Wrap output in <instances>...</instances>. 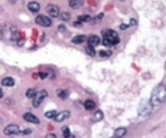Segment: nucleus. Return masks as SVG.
Instances as JSON below:
<instances>
[{
	"instance_id": "7",
	"label": "nucleus",
	"mask_w": 166,
	"mask_h": 138,
	"mask_svg": "<svg viewBox=\"0 0 166 138\" xmlns=\"http://www.w3.org/2000/svg\"><path fill=\"white\" fill-rule=\"evenodd\" d=\"M23 120L26 121V122L39 124V118H38V117H35V115H33V114H31V112H25V114H23Z\"/></svg>"
},
{
	"instance_id": "32",
	"label": "nucleus",
	"mask_w": 166,
	"mask_h": 138,
	"mask_svg": "<svg viewBox=\"0 0 166 138\" xmlns=\"http://www.w3.org/2000/svg\"><path fill=\"white\" fill-rule=\"evenodd\" d=\"M113 138H114V137H113Z\"/></svg>"
},
{
	"instance_id": "30",
	"label": "nucleus",
	"mask_w": 166,
	"mask_h": 138,
	"mask_svg": "<svg viewBox=\"0 0 166 138\" xmlns=\"http://www.w3.org/2000/svg\"><path fill=\"white\" fill-rule=\"evenodd\" d=\"M3 96V91H1V88H0V98Z\"/></svg>"
},
{
	"instance_id": "19",
	"label": "nucleus",
	"mask_w": 166,
	"mask_h": 138,
	"mask_svg": "<svg viewBox=\"0 0 166 138\" xmlns=\"http://www.w3.org/2000/svg\"><path fill=\"white\" fill-rule=\"evenodd\" d=\"M56 114H58L56 111H48V112L45 114V117H46V118H49V120H52V118H55V115H56Z\"/></svg>"
},
{
	"instance_id": "15",
	"label": "nucleus",
	"mask_w": 166,
	"mask_h": 138,
	"mask_svg": "<svg viewBox=\"0 0 166 138\" xmlns=\"http://www.w3.org/2000/svg\"><path fill=\"white\" fill-rule=\"evenodd\" d=\"M84 108H85V109H94V108H95V102L91 101V99H87V101L84 102Z\"/></svg>"
},
{
	"instance_id": "21",
	"label": "nucleus",
	"mask_w": 166,
	"mask_h": 138,
	"mask_svg": "<svg viewBox=\"0 0 166 138\" xmlns=\"http://www.w3.org/2000/svg\"><path fill=\"white\" fill-rule=\"evenodd\" d=\"M98 55L101 56V58H108V56H111V52L110 51H101Z\"/></svg>"
},
{
	"instance_id": "2",
	"label": "nucleus",
	"mask_w": 166,
	"mask_h": 138,
	"mask_svg": "<svg viewBox=\"0 0 166 138\" xmlns=\"http://www.w3.org/2000/svg\"><path fill=\"white\" fill-rule=\"evenodd\" d=\"M120 42V37H118V34L114 32V30H105L104 32V37H103V43L105 45V46H113V45H117Z\"/></svg>"
},
{
	"instance_id": "31",
	"label": "nucleus",
	"mask_w": 166,
	"mask_h": 138,
	"mask_svg": "<svg viewBox=\"0 0 166 138\" xmlns=\"http://www.w3.org/2000/svg\"><path fill=\"white\" fill-rule=\"evenodd\" d=\"M12 1H13V3H15V1H16V0H12Z\"/></svg>"
},
{
	"instance_id": "5",
	"label": "nucleus",
	"mask_w": 166,
	"mask_h": 138,
	"mask_svg": "<svg viewBox=\"0 0 166 138\" xmlns=\"http://www.w3.org/2000/svg\"><path fill=\"white\" fill-rule=\"evenodd\" d=\"M35 22H36L39 26H45V27H49L51 25H52V22H51L49 17H48V16H43V15H39V16H36Z\"/></svg>"
},
{
	"instance_id": "3",
	"label": "nucleus",
	"mask_w": 166,
	"mask_h": 138,
	"mask_svg": "<svg viewBox=\"0 0 166 138\" xmlns=\"http://www.w3.org/2000/svg\"><path fill=\"white\" fill-rule=\"evenodd\" d=\"M46 96H48V92H46L45 89H43V91H39V92H36V95L33 96V106H35V108L41 106L42 101H43Z\"/></svg>"
},
{
	"instance_id": "11",
	"label": "nucleus",
	"mask_w": 166,
	"mask_h": 138,
	"mask_svg": "<svg viewBox=\"0 0 166 138\" xmlns=\"http://www.w3.org/2000/svg\"><path fill=\"white\" fill-rule=\"evenodd\" d=\"M1 85L3 86H13L15 85V79H13L12 76H6V78H3Z\"/></svg>"
},
{
	"instance_id": "27",
	"label": "nucleus",
	"mask_w": 166,
	"mask_h": 138,
	"mask_svg": "<svg viewBox=\"0 0 166 138\" xmlns=\"http://www.w3.org/2000/svg\"><path fill=\"white\" fill-rule=\"evenodd\" d=\"M23 43H25V39H19V40H17V45H19V46H22Z\"/></svg>"
},
{
	"instance_id": "17",
	"label": "nucleus",
	"mask_w": 166,
	"mask_h": 138,
	"mask_svg": "<svg viewBox=\"0 0 166 138\" xmlns=\"http://www.w3.org/2000/svg\"><path fill=\"white\" fill-rule=\"evenodd\" d=\"M62 135H64V138H74L71 135V131H69L68 127H64V128H62Z\"/></svg>"
},
{
	"instance_id": "6",
	"label": "nucleus",
	"mask_w": 166,
	"mask_h": 138,
	"mask_svg": "<svg viewBox=\"0 0 166 138\" xmlns=\"http://www.w3.org/2000/svg\"><path fill=\"white\" fill-rule=\"evenodd\" d=\"M46 12H48V15L51 17H59V15H61V10H59V7L56 4H49L46 7Z\"/></svg>"
},
{
	"instance_id": "20",
	"label": "nucleus",
	"mask_w": 166,
	"mask_h": 138,
	"mask_svg": "<svg viewBox=\"0 0 166 138\" xmlns=\"http://www.w3.org/2000/svg\"><path fill=\"white\" fill-rule=\"evenodd\" d=\"M35 95H36V89H28V92H26V96H28V98H33V96H35Z\"/></svg>"
},
{
	"instance_id": "18",
	"label": "nucleus",
	"mask_w": 166,
	"mask_h": 138,
	"mask_svg": "<svg viewBox=\"0 0 166 138\" xmlns=\"http://www.w3.org/2000/svg\"><path fill=\"white\" fill-rule=\"evenodd\" d=\"M85 52H87L90 56H94V55H95V49H94V46H90V45L85 48Z\"/></svg>"
},
{
	"instance_id": "23",
	"label": "nucleus",
	"mask_w": 166,
	"mask_h": 138,
	"mask_svg": "<svg viewBox=\"0 0 166 138\" xmlns=\"http://www.w3.org/2000/svg\"><path fill=\"white\" fill-rule=\"evenodd\" d=\"M59 16H61V19H62L64 22H66V20H69V17H71V15H69V13H66V12H64V13H61Z\"/></svg>"
},
{
	"instance_id": "1",
	"label": "nucleus",
	"mask_w": 166,
	"mask_h": 138,
	"mask_svg": "<svg viewBox=\"0 0 166 138\" xmlns=\"http://www.w3.org/2000/svg\"><path fill=\"white\" fill-rule=\"evenodd\" d=\"M166 99V85L165 84H160L155 88V91L152 92V99L150 104L152 105H160L163 104Z\"/></svg>"
},
{
	"instance_id": "22",
	"label": "nucleus",
	"mask_w": 166,
	"mask_h": 138,
	"mask_svg": "<svg viewBox=\"0 0 166 138\" xmlns=\"http://www.w3.org/2000/svg\"><path fill=\"white\" fill-rule=\"evenodd\" d=\"M58 96H59L61 99H65L66 96H68V92H66V91H62V89H61V91L58 92Z\"/></svg>"
},
{
	"instance_id": "4",
	"label": "nucleus",
	"mask_w": 166,
	"mask_h": 138,
	"mask_svg": "<svg viewBox=\"0 0 166 138\" xmlns=\"http://www.w3.org/2000/svg\"><path fill=\"white\" fill-rule=\"evenodd\" d=\"M4 135H15V134H20V128L16 124H9L4 130H3Z\"/></svg>"
},
{
	"instance_id": "24",
	"label": "nucleus",
	"mask_w": 166,
	"mask_h": 138,
	"mask_svg": "<svg viewBox=\"0 0 166 138\" xmlns=\"http://www.w3.org/2000/svg\"><path fill=\"white\" fill-rule=\"evenodd\" d=\"M48 73H49V70H41V72H39V78H41V79H45V78L48 76Z\"/></svg>"
},
{
	"instance_id": "9",
	"label": "nucleus",
	"mask_w": 166,
	"mask_h": 138,
	"mask_svg": "<svg viewBox=\"0 0 166 138\" xmlns=\"http://www.w3.org/2000/svg\"><path fill=\"white\" fill-rule=\"evenodd\" d=\"M71 115V112L69 111H62V112H58L56 115H55V121L56 122H62V121L65 120V118H68Z\"/></svg>"
},
{
	"instance_id": "29",
	"label": "nucleus",
	"mask_w": 166,
	"mask_h": 138,
	"mask_svg": "<svg viewBox=\"0 0 166 138\" xmlns=\"http://www.w3.org/2000/svg\"><path fill=\"white\" fill-rule=\"evenodd\" d=\"M59 30H61V32H64V30H65V26H64V25H62V26H59Z\"/></svg>"
},
{
	"instance_id": "10",
	"label": "nucleus",
	"mask_w": 166,
	"mask_h": 138,
	"mask_svg": "<svg viewBox=\"0 0 166 138\" xmlns=\"http://www.w3.org/2000/svg\"><path fill=\"white\" fill-rule=\"evenodd\" d=\"M28 9H29V12H32V13H38L39 9H41V6H39V3H36V1H31V3H28Z\"/></svg>"
},
{
	"instance_id": "13",
	"label": "nucleus",
	"mask_w": 166,
	"mask_h": 138,
	"mask_svg": "<svg viewBox=\"0 0 166 138\" xmlns=\"http://www.w3.org/2000/svg\"><path fill=\"white\" fill-rule=\"evenodd\" d=\"M84 3V0H69V6L72 7V9H78V7H81Z\"/></svg>"
},
{
	"instance_id": "26",
	"label": "nucleus",
	"mask_w": 166,
	"mask_h": 138,
	"mask_svg": "<svg viewBox=\"0 0 166 138\" xmlns=\"http://www.w3.org/2000/svg\"><path fill=\"white\" fill-rule=\"evenodd\" d=\"M127 27H129V25H120V29H121V30H126Z\"/></svg>"
},
{
	"instance_id": "16",
	"label": "nucleus",
	"mask_w": 166,
	"mask_h": 138,
	"mask_svg": "<svg viewBox=\"0 0 166 138\" xmlns=\"http://www.w3.org/2000/svg\"><path fill=\"white\" fill-rule=\"evenodd\" d=\"M85 40H87V37H85V36H83V34L72 37V42H74V43H83V42H85Z\"/></svg>"
},
{
	"instance_id": "12",
	"label": "nucleus",
	"mask_w": 166,
	"mask_h": 138,
	"mask_svg": "<svg viewBox=\"0 0 166 138\" xmlns=\"http://www.w3.org/2000/svg\"><path fill=\"white\" fill-rule=\"evenodd\" d=\"M126 132H127V130L124 128V127H121V128H117L116 131H114V138H121L126 135Z\"/></svg>"
},
{
	"instance_id": "28",
	"label": "nucleus",
	"mask_w": 166,
	"mask_h": 138,
	"mask_svg": "<svg viewBox=\"0 0 166 138\" xmlns=\"http://www.w3.org/2000/svg\"><path fill=\"white\" fill-rule=\"evenodd\" d=\"M46 138H56V135H55V134H48Z\"/></svg>"
},
{
	"instance_id": "8",
	"label": "nucleus",
	"mask_w": 166,
	"mask_h": 138,
	"mask_svg": "<svg viewBox=\"0 0 166 138\" xmlns=\"http://www.w3.org/2000/svg\"><path fill=\"white\" fill-rule=\"evenodd\" d=\"M87 42H88V45H90V46H97V45L101 43V39H100L97 34H91V36L87 39Z\"/></svg>"
},
{
	"instance_id": "25",
	"label": "nucleus",
	"mask_w": 166,
	"mask_h": 138,
	"mask_svg": "<svg viewBox=\"0 0 166 138\" xmlns=\"http://www.w3.org/2000/svg\"><path fill=\"white\" fill-rule=\"evenodd\" d=\"M81 25H83V23H81L80 20H75V22H74V26H75V27H80Z\"/></svg>"
},
{
	"instance_id": "14",
	"label": "nucleus",
	"mask_w": 166,
	"mask_h": 138,
	"mask_svg": "<svg viewBox=\"0 0 166 138\" xmlns=\"http://www.w3.org/2000/svg\"><path fill=\"white\" fill-rule=\"evenodd\" d=\"M104 118V114H103V111H95V114L93 115V122H98V121H101Z\"/></svg>"
}]
</instances>
